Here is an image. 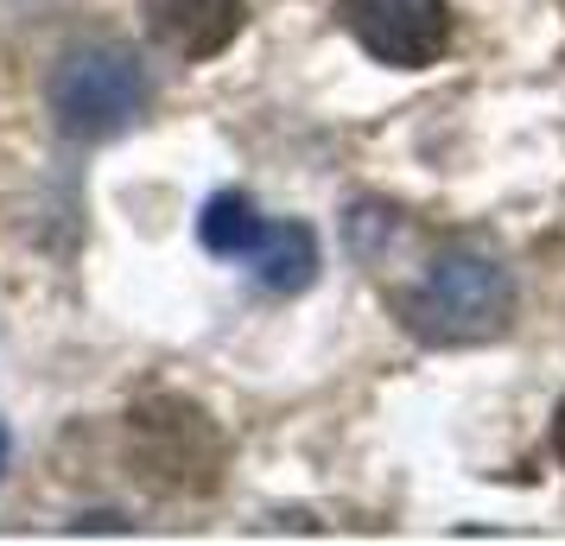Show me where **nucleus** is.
<instances>
[{
    "label": "nucleus",
    "instance_id": "6",
    "mask_svg": "<svg viewBox=\"0 0 565 546\" xmlns=\"http://www.w3.org/2000/svg\"><path fill=\"white\" fill-rule=\"evenodd\" d=\"M248 255H255V280L267 292H306L318 280V235L306 223H267Z\"/></svg>",
    "mask_w": 565,
    "mask_h": 546
},
{
    "label": "nucleus",
    "instance_id": "8",
    "mask_svg": "<svg viewBox=\"0 0 565 546\" xmlns=\"http://www.w3.org/2000/svg\"><path fill=\"white\" fill-rule=\"evenodd\" d=\"M553 445H559V458H565V400H559V414H553Z\"/></svg>",
    "mask_w": 565,
    "mask_h": 546
},
{
    "label": "nucleus",
    "instance_id": "1",
    "mask_svg": "<svg viewBox=\"0 0 565 546\" xmlns=\"http://www.w3.org/2000/svg\"><path fill=\"white\" fill-rule=\"evenodd\" d=\"M514 312V280L483 248H445L419 274V287L401 292V318L426 343H489Z\"/></svg>",
    "mask_w": 565,
    "mask_h": 546
},
{
    "label": "nucleus",
    "instance_id": "4",
    "mask_svg": "<svg viewBox=\"0 0 565 546\" xmlns=\"http://www.w3.org/2000/svg\"><path fill=\"white\" fill-rule=\"evenodd\" d=\"M337 20L375 64L394 71H426L451 45L445 0H337Z\"/></svg>",
    "mask_w": 565,
    "mask_h": 546
},
{
    "label": "nucleus",
    "instance_id": "3",
    "mask_svg": "<svg viewBox=\"0 0 565 546\" xmlns=\"http://www.w3.org/2000/svg\"><path fill=\"white\" fill-rule=\"evenodd\" d=\"M128 458L140 483H153L159 495H210L223 477V432L210 426L204 407L153 394L128 414Z\"/></svg>",
    "mask_w": 565,
    "mask_h": 546
},
{
    "label": "nucleus",
    "instance_id": "9",
    "mask_svg": "<svg viewBox=\"0 0 565 546\" xmlns=\"http://www.w3.org/2000/svg\"><path fill=\"white\" fill-rule=\"evenodd\" d=\"M0 464H7V432H0Z\"/></svg>",
    "mask_w": 565,
    "mask_h": 546
},
{
    "label": "nucleus",
    "instance_id": "5",
    "mask_svg": "<svg viewBox=\"0 0 565 546\" xmlns=\"http://www.w3.org/2000/svg\"><path fill=\"white\" fill-rule=\"evenodd\" d=\"M140 13H147V32L159 45L172 57H191V64L230 52L242 20H248L242 0H140Z\"/></svg>",
    "mask_w": 565,
    "mask_h": 546
},
{
    "label": "nucleus",
    "instance_id": "2",
    "mask_svg": "<svg viewBox=\"0 0 565 546\" xmlns=\"http://www.w3.org/2000/svg\"><path fill=\"white\" fill-rule=\"evenodd\" d=\"M45 103H52V121L71 140H115V133H128L147 115V71L115 39H103V45H71L52 64Z\"/></svg>",
    "mask_w": 565,
    "mask_h": 546
},
{
    "label": "nucleus",
    "instance_id": "7",
    "mask_svg": "<svg viewBox=\"0 0 565 546\" xmlns=\"http://www.w3.org/2000/svg\"><path fill=\"white\" fill-rule=\"evenodd\" d=\"M260 223L255 204H248V191H216L204 204V216H198V242H204L210 255H248L260 242Z\"/></svg>",
    "mask_w": 565,
    "mask_h": 546
}]
</instances>
